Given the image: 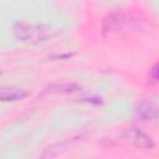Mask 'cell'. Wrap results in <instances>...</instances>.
I'll return each instance as SVG.
<instances>
[{
	"instance_id": "1",
	"label": "cell",
	"mask_w": 159,
	"mask_h": 159,
	"mask_svg": "<svg viewBox=\"0 0 159 159\" xmlns=\"http://www.w3.org/2000/svg\"><path fill=\"white\" fill-rule=\"evenodd\" d=\"M14 36L16 40L30 43H39L46 41L52 36V29L45 24H32L26 21H19L14 25Z\"/></svg>"
},
{
	"instance_id": "2",
	"label": "cell",
	"mask_w": 159,
	"mask_h": 159,
	"mask_svg": "<svg viewBox=\"0 0 159 159\" xmlns=\"http://www.w3.org/2000/svg\"><path fill=\"white\" fill-rule=\"evenodd\" d=\"M125 139L132 143L134 147L140 148V149H152L154 147V140L152 139L150 135H148L147 133L142 132L140 129L137 128H132L129 130H127L124 133Z\"/></svg>"
},
{
	"instance_id": "3",
	"label": "cell",
	"mask_w": 159,
	"mask_h": 159,
	"mask_svg": "<svg viewBox=\"0 0 159 159\" xmlns=\"http://www.w3.org/2000/svg\"><path fill=\"white\" fill-rule=\"evenodd\" d=\"M159 114V108L150 101H142L137 104L134 109V116L138 120L147 122V120H154L157 119Z\"/></svg>"
},
{
	"instance_id": "4",
	"label": "cell",
	"mask_w": 159,
	"mask_h": 159,
	"mask_svg": "<svg viewBox=\"0 0 159 159\" xmlns=\"http://www.w3.org/2000/svg\"><path fill=\"white\" fill-rule=\"evenodd\" d=\"M128 24V20L123 12H113L108 15L103 21V31L104 32H116L123 30Z\"/></svg>"
},
{
	"instance_id": "5",
	"label": "cell",
	"mask_w": 159,
	"mask_h": 159,
	"mask_svg": "<svg viewBox=\"0 0 159 159\" xmlns=\"http://www.w3.org/2000/svg\"><path fill=\"white\" fill-rule=\"evenodd\" d=\"M30 94L27 89L20 87H2L0 89V99L2 102H15L26 98Z\"/></svg>"
},
{
	"instance_id": "6",
	"label": "cell",
	"mask_w": 159,
	"mask_h": 159,
	"mask_svg": "<svg viewBox=\"0 0 159 159\" xmlns=\"http://www.w3.org/2000/svg\"><path fill=\"white\" fill-rule=\"evenodd\" d=\"M81 89V86L75 82H62V83H52L46 87L47 93L52 94H68Z\"/></svg>"
},
{
	"instance_id": "7",
	"label": "cell",
	"mask_w": 159,
	"mask_h": 159,
	"mask_svg": "<svg viewBox=\"0 0 159 159\" xmlns=\"http://www.w3.org/2000/svg\"><path fill=\"white\" fill-rule=\"evenodd\" d=\"M150 76H152L153 80L159 81V61L152 67V70H150Z\"/></svg>"
},
{
	"instance_id": "8",
	"label": "cell",
	"mask_w": 159,
	"mask_h": 159,
	"mask_svg": "<svg viewBox=\"0 0 159 159\" xmlns=\"http://www.w3.org/2000/svg\"><path fill=\"white\" fill-rule=\"evenodd\" d=\"M83 101H86L88 103H94V104H101L102 103L101 97H88V98H83Z\"/></svg>"
},
{
	"instance_id": "9",
	"label": "cell",
	"mask_w": 159,
	"mask_h": 159,
	"mask_svg": "<svg viewBox=\"0 0 159 159\" xmlns=\"http://www.w3.org/2000/svg\"><path fill=\"white\" fill-rule=\"evenodd\" d=\"M155 120H157V124H159V114H158V117H157V119H155Z\"/></svg>"
}]
</instances>
